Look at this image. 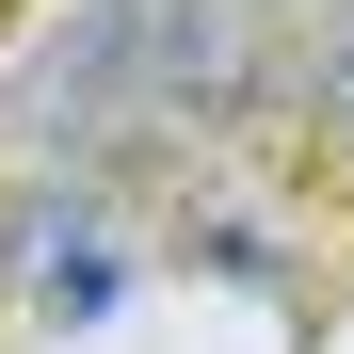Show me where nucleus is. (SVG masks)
Masks as SVG:
<instances>
[{
    "mask_svg": "<svg viewBox=\"0 0 354 354\" xmlns=\"http://www.w3.org/2000/svg\"><path fill=\"white\" fill-rule=\"evenodd\" d=\"M113 97H145V0H81V17H65V65L17 81L32 129H97Z\"/></svg>",
    "mask_w": 354,
    "mask_h": 354,
    "instance_id": "nucleus-1",
    "label": "nucleus"
},
{
    "mask_svg": "<svg viewBox=\"0 0 354 354\" xmlns=\"http://www.w3.org/2000/svg\"><path fill=\"white\" fill-rule=\"evenodd\" d=\"M17 274H32V306H48V322H97L113 290H129V258L81 225V194H32V209H17Z\"/></svg>",
    "mask_w": 354,
    "mask_h": 354,
    "instance_id": "nucleus-2",
    "label": "nucleus"
},
{
    "mask_svg": "<svg viewBox=\"0 0 354 354\" xmlns=\"http://www.w3.org/2000/svg\"><path fill=\"white\" fill-rule=\"evenodd\" d=\"M338 113H354V32H338Z\"/></svg>",
    "mask_w": 354,
    "mask_h": 354,
    "instance_id": "nucleus-3",
    "label": "nucleus"
}]
</instances>
